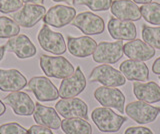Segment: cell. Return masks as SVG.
Segmentation results:
<instances>
[{
  "mask_svg": "<svg viewBox=\"0 0 160 134\" xmlns=\"http://www.w3.org/2000/svg\"><path fill=\"white\" fill-rule=\"evenodd\" d=\"M91 119L100 132L115 133L127 121V117L115 113L109 107H97L91 113Z\"/></svg>",
  "mask_w": 160,
  "mask_h": 134,
  "instance_id": "cell-1",
  "label": "cell"
},
{
  "mask_svg": "<svg viewBox=\"0 0 160 134\" xmlns=\"http://www.w3.org/2000/svg\"><path fill=\"white\" fill-rule=\"evenodd\" d=\"M39 65L43 73L47 77L64 79L74 73V67L66 58L63 56H40Z\"/></svg>",
  "mask_w": 160,
  "mask_h": 134,
  "instance_id": "cell-2",
  "label": "cell"
},
{
  "mask_svg": "<svg viewBox=\"0 0 160 134\" xmlns=\"http://www.w3.org/2000/svg\"><path fill=\"white\" fill-rule=\"evenodd\" d=\"M89 80L101 83L103 86L119 87L126 83V78L120 70L109 64H101L92 69L89 75Z\"/></svg>",
  "mask_w": 160,
  "mask_h": 134,
  "instance_id": "cell-3",
  "label": "cell"
},
{
  "mask_svg": "<svg viewBox=\"0 0 160 134\" xmlns=\"http://www.w3.org/2000/svg\"><path fill=\"white\" fill-rule=\"evenodd\" d=\"M39 45L43 50L55 55H62L66 52V43L61 33L50 29L47 24H43L37 35Z\"/></svg>",
  "mask_w": 160,
  "mask_h": 134,
  "instance_id": "cell-4",
  "label": "cell"
},
{
  "mask_svg": "<svg viewBox=\"0 0 160 134\" xmlns=\"http://www.w3.org/2000/svg\"><path fill=\"white\" fill-rule=\"evenodd\" d=\"M125 112L132 120L142 125L156 120L160 115V107L149 105V103L138 100L128 103L125 106Z\"/></svg>",
  "mask_w": 160,
  "mask_h": 134,
  "instance_id": "cell-5",
  "label": "cell"
},
{
  "mask_svg": "<svg viewBox=\"0 0 160 134\" xmlns=\"http://www.w3.org/2000/svg\"><path fill=\"white\" fill-rule=\"evenodd\" d=\"M123 42L122 40L108 42L101 41L93 52V61L100 64H114L117 63L123 56Z\"/></svg>",
  "mask_w": 160,
  "mask_h": 134,
  "instance_id": "cell-6",
  "label": "cell"
},
{
  "mask_svg": "<svg viewBox=\"0 0 160 134\" xmlns=\"http://www.w3.org/2000/svg\"><path fill=\"white\" fill-rule=\"evenodd\" d=\"M27 90L32 92L38 101L49 102L57 100L59 92L56 86L45 76L32 77L27 83Z\"/></svg>",
  "mask_w": 160,
  "mask_h": 134,
  "instance_id": "cell-7",
  "label": "cell"
},
{
  "mask_svg": "<svg viewBox=\"0 0 160 134\" xmlns=\"http://www.w3.org/2000/svg\"><path fill=\"white\" fill-rule=\"evenodd\" d=\"M71 25L78 28L87 36L98 35L105 30V23L103 19L90 11L79 13L72 20Z\"/></svg>",
  "mask_w": 160,
  "mask_h": 134,
  "instance_id": "cell-8",
  "label": "cell"
},
{
  "mask_svg": "<svg viewBox=\"0 0 160 134\" xmlns=\"http://www.w3.org/2000/svg\"><path fill=\"white\" fill-rule=\"evenodd\" d=\"M46 8L39 4H25L19 10L15 11L12 15L13 20L19 26L31 28L44 18Z\"/></svg>",
  "mask_w": 160,
  "mask_h": 134,
  "instance_id": "cell-9",
  "label": "cell"
},
{
  "mask_svg": "<svg viewBox=\"0 0 160 134\" xmlns=\"http://www.w3.org/2000/svg\"><path fill=\"white\" fill-rule=\"evenodd\" d=\"M94 98L103 107L117 109L120 113L125 111V95L116 87L100 86L94 91Z\"/></svg>",
  "mask_w": 160,
  "mask_h": 134,
  "instance_id": "cell-10",
  "label": "cell"
},
{
  "mask_svg": "<svg viewBox=\"0 0 160 134\" xmlns=\"http://www.w3.org/2000/svg\"><path fill=\"white\" fill-rule=\"evenodd\" d=\"M55 109L63 118H82L88 120V106L77 97L62 98L55 104Z\"/></svg>",
  "mask_w": 160,
  "mask_h": 134,
  "instance_id": "cell-11",
  "label": "cell"
},
{
  "mask_svg": "<svg viewBox=\"0 0 160 134\" xmlns=\"http://www.w3.org/2000/svg\"><path fill=\"white\" fill-rule=\"evenodd\" d=\"M75 16H76V10L73 7L58 4L48 9L43 21L48 26L61 28L71 23Z\"/></svg>",
  "mask_w": 160,
  "mask_h": 134,
  "instance_id": "cell-12",
  "label": "cell"
},
{
  "mask_svg": "<svg viewBox=\"0 0 160 134\" xmlns=\"http://www.w3.org/2000/svg\"><path fill=\"white\" fill-rule=\"evenodd\" d=\"M86 78L81 68L77 66L72 75L64 78L60 84L58 92L61 98H72L78 96L86 88Z\"/></svg>",
  "mask_w": 160,
  "mask_h": 134,
  "instance_id": "cell-13",
  "label": "cell"
},
{
  "mask_svg": "<svg viewBox=\"0 0 160 134\" xmlns=\"http://www.w3.org/2000/svg\"><path fill=\"white\" fill-rule=\"evenodd\" d=\"M5 103L12 108L13 112L19 116L33 115L35 102L27 93L22 91H15L9 93L4 98Z\"/></svg>",
  "mask_w": 160,
  "mask_h": 134,
  "instance_id": "cell-14",
  "label": "cell"
},
{
  "mask_svg": "<svg viewBox=\"0 0 160 134\" xmlns=\"http://www.w3.org/2000/svg\"><path fill=\"white\" fill-rule=\"evenodd\" d=\"M5 51L16 54L19 59H26L35 56L36 47L30 40V38L24 34H18L12 38H9L4 45Z\"/></svg>",
  "mask_w": 160,
  "mask_h": 134,
  "instance_id": "cell-15",
  "label": "cell"
},
{
  "mask_svg": "<svg viewBox=\"0 0 160 134\" xmlns=\"http://www.w3.org/2000/svg\"><path fill=\"white\" fill-rule=\"evenodd\" d=\"M108 32L115 40H133L136 38V26L132 21L121 20L116 17H111L107 24Z\"/></svg>",
  "mask_w": 160,
  "mask_h": 134,
  "instance_id": "cell-16",
  "label": "cell"
},
{
  "mask_svg": "<svg viewBox=\"0 0 160 134\" xmlns=\"http://www.w3.org/2000/svg\"><path fill=\"white\" fill-rule=\"evenodd\" d=\"M27 79L17 69H0V90L3 92L20 91L27 85Z\"/></svg>",
  "mask_w": 160,
  "mask_h": 134,
  "instance_id": "cell-17",
  "label": "cell"
},
{
  "mask_svg": "<svg viewBox=\"0 0 160 134\" xmlns=\"http://www.w3.org/2000/svg\"><path fill=\"white\" fill-rule=\"evenodd\" d=\"M96 47V41L87 35L80 37H67V49L69 53L74 57L86 58L92 55Z\"/></svg>",
  "mask_w": 160,
  "mask_h": 134,
  "instance_id": "cell-18",
  "label": "cell"
},
{
  "mask_svg": "<svg viewBox=\"0 0 160 134\" xmlns=\"http://www.w3.org/2000/svg\"><path fill=\"white\" fill-rule=\"evenodd\" d=\"M33 119L39 125L46 126L50 129H58L61 127V119L56 109L44 106L41 103L35 102V109L33 112Z\"/></svg>",
  "mask_w": 160,
  "mask_h": 134,
  "instance_id": "cell-19",
  "label": "cell"
},
{
  "mask_svg": "<svg viewBox=\"0 0 160 134\" xmlns=\"http://www.w3.org/2000/svg\"><path fill=\"white\" fill-rule=\"evenodd\" d=\"M110 11L113 15L121 20L138 21L141 19V11L137 4L130 0H114Z\"/></svg>",
  "mask_w": 160,
  "mask_h": 134,
  "instance_id": "cell-20",
  "label": "cell"
},
{
  "mask_svg": "<svg viewBox=\"0 0 160 134\" xmlns=\"http://www.w3.org/2000/svg\"><path fill=\"white\" fill-rule=\"evenodd\" d=\"M119 70L130 81L146 82L149 79V69L144 61L128 59L120 64Z\"/></svg>",
  "mask_w": 160,
  "mask_h": 134,
  "instance_id": "cell-21",
  "label": "cell"
},
{
  "mask_svg": "<svg viewBox=\"0 0 160 134\" xmlns=\"http://www.w3.org/2000/svg\"><path fill=\"white\" fill-rule=\"evenodd\" d=\"M123 53L129 59L147 61L155 56V49L141 39H133L123 45Z\"/></svg>",
  "mask_w": 160,
  "mask_h": 134,
  "instance_id": "cell-22",
  "label": "cell"
},
{
  "mask_svg": "<svg viewBox=\"0 0 160 134\" xmlns=\"http://www.w3.org/2000/svg\"><path fill=\"white\" fill-rule=\"evenodd\" d=\"M133 94L138 100L149 104L160 102V87L154 81H134Z\"/></svg>",
  "mask_w": 160,
  "mask_h": 134,
  "instance_id": "cell-23",
  "label": "cell"
},
{
  "mask_svg": "<svg viewBox=\"0 0 160 134\" xmlns=\"http://www.w3.org/2000/svg\"><path fill=\"white\" fill-rule=\"evenodd\" d=\"M61 129L65 134H92V126L82 118H64Z\"/></svg>",
  "mask_w": 160,
  "mask_h": 134,
  "instance_id": "cell-24",
  "label": "cell"
},
{
  "mask_svg": "<svg viewBox=\"0 0 160 134\" xmlns=\"http://www.w3.org/2000/svg\"><path fill=\"white\" fill-rule=\"evenodd\" d=\"M141 16L146 22L152 25H160V3L150 2L140 7Z\"/></svg>",
  "mask_w": 160,
  "mask_h": 134,
  "instance_id": "cell-25",
  "label": "cell"
},
{
  "mask_svg": "<svg viewBox=\"0 0 160 134\" xmlns=\"http://www.w3.org/2000/svg\"><path fill=\"white\" fill-rule=\"evenodd\" d=\"M20 33V26L13 19L0 16V38H12Z\"/></svg>",
  "mask_w": 160,
  "mask_h": 134,
  "instance_id": "cell-26",
  "label": "cell"
},
{
  "mask_svg": "<svg viewBox=\"0 0 160 134\" xmlns=\"http://www.w3.org/2000/svg\"><path fill=\"white\" fill-rule=\"evenodd\" d=\"M141 35L145 41L154 49L160 50V26L152 27L143 24L141 27Z\"/></svg>",
  "mask_w": 160,
  "mask_h": 134,
  "instance_id": "cell-27",
  "label": "cell"
},
{
  "mask_svg": "<svg viewBox=\"0 0 160 134\" xmlns=\"http://www.w3.org/2000/svg\"><path fill=\"white\" fill-rule=\"evenodd\" d=\"M113 0H76L75 5H85L92 11H106L111 7Z\"/></svg>",
  "mask_w": 160,
  "mask_h": 134,
  "instance_id": "cell-28",
  "label": "cell"
},
{
  "mask_svg": "<svg viewBox=\"0 0 160 134\" xmlns=\"http://www.w3.org/2000/svg\"><path fill=\"white\" fill-rule=\"evenodd\" d=\"M0 134H29L23 126L17 122L4 123L0 126Z\"/></svg>",
  "mask_w": 160,
  "mask_h": 134,
  "instance_id": "cell-29",
  "label": "cell"
},
{
  "mask_svg": "<svg viewBox=\"0 0 160 134\" xmlns=\"http://www.w3.org/2000/svg\"><path fill=\"white\" fill-rule=\"evenodd\" d=\"M23 6L21 0H0V12L11 13L19 10Z\"/></svg>",
  "mask_w": 160,
  "mask_h": 134,
  "instance_id": "cell-30",
  "label": "cell"
},
{
  "mask_svg": "<svg viewBox=\"0 0 160 134\" xmlns=\"http://www.w3.org/2000/svg\"><path fill=\"white\" fill-rule=\"evenodd\" d=\"M124 134H154L151 129L144 126H131L125 129Z\"/></svg>",
  "mask_w": 160,
  "mask_h": 134,
  "instance_id": "cell-31",
  "label": "cell"
},
{
  "mask_svg": "<svg viewBox=\"0 0 160 134\" xmlns=\"http://www.w3.org/2000/svg\"><path fill=\"white\" fill-rule=\"evenodd\" d=\"M28 133L29 134H54L50 128L39 125V124L30 126V128L28 129Z\"/></svg>",
  "mask_w": 160,
  "mask_h": 134,
  "instance_id": "cell-32",
  "label": "cell"
},
{
  "mask_svg": "<svg viewBox=\"0 0 160 134\" xmlns=\"http://www.w3.org/2000/svg\"><path fill=\"white\" fill-rule=\"evenodd\" d=\"M152 72L160 76V56L152 64Z\"/></svg>",
  "mask_w": 160,
  "mask_h": 134,
  "instance_id": "cell-33",
  "label": "cell"
},
{
  "mask_svg": "<svg viewBox=\"0 0 160 134\" xmlns=\"http://www.w3.org/2000/svg\"><path fill=\"white\" fill-rule=\"evenodd\" d=\"M21 1L25 4H39V5H42L44 0H21Z\"/></svg>",
  "mask_w": 160,
  "mask_h": 134,
  "instance_id": "cell-34",
  "label": "cell"
},
{
  "mask_svg": "<svg viewBox=\"0 0 160 134\" xmlns=\"http://www.w3.org/2000/svg\"><path fill=\"white\" fill-rule=\"evenodd\" d=\"M5 112H6V106H5V104L2 102L1 99H0V116H2Z\"/></svg>",
  "mask_w": 160,
  "mask_h": 134,
  "instance_id": "cell-35",
  "label": "cell"
},
{
  "mask_svg": "<svg viewBox=\"0 0 160 134\" xmlns=\"http://www.w3.org/2000/svg\"><path fill=\"white\" fill-rule=\"evenodd\" d=\"M54 2H65L67 4H70V5H73L75 4V0H52Z\"/></svg>",
  "mask_w": 160,
  "mask_h": 134,
  "instance_id": "cell-36",
  "label": "cell"
},
{
  "mask_svg": "<svg viewBox=\"0 0 160 134\" xmlns=\"http://www.w3.org/2000/svg\"><path fill=\"white\" fill-rule=\"evenodd\" d=\"M133 2H135L136 4H147V3H150L152 2V0H133Z\"/></svg>",
  "mask_w": 160,
  "mask_h": 134,
  "instance_id": "cell-37",
  "label": "cell"
},
{
  "mask_svg": "<svg viewBox=\"0 0 160 134\" xmlns=\"http://www.w3.org/2000/svg\"><path fill=\"white\" fill-rule=\"evenodd\" d=\"M4 53H5V47L4 45H2V46H0V61H1L4 57Z\"/></svg>",
  "mask_w": 160,
  "mask_h": 134,
  "instance_id": "cell-38",
  "label": "cell"
},
{
  "mask_svg": "<svg viewBox=\"0 0 160 134\" xmlns=\"http://www.w3.org/2000/svg\"><path fill=\"white\" fill-rule=\"evenodd\" d=\"M159 81H160V76H159Z\"/></svg>",
  "mask_w": 160,
  "mask_h": 134,
  "instance_id": "cell-39",
  "label": "cell"
}]
</instances>
